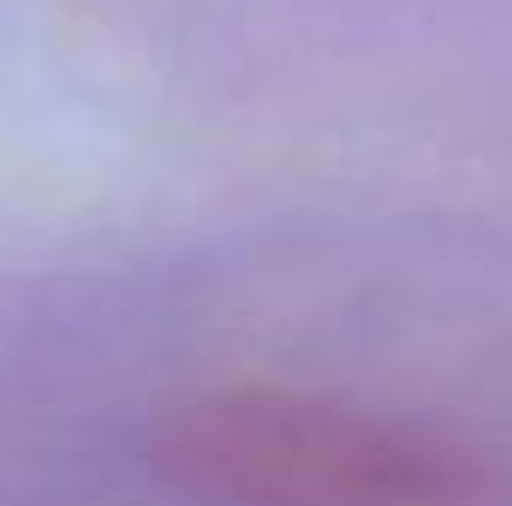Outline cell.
<instances>
[{
  "mask_svg": "<svg viewBox=\"0 0 512 506\" xmlns=\"http://www.w3.org/2000/svg\"><path fill=\"white\" fill-rule=\"evenodd\" d=\"M161 465L215 506H489L501 495L471 441L286 381L185 399L161 429Z\"/></svg>",
  "mask_w": 512,
  "mask_h": 506,
  "instance_id": "cell-1",
  "label": "cell"
}]
</instances>
